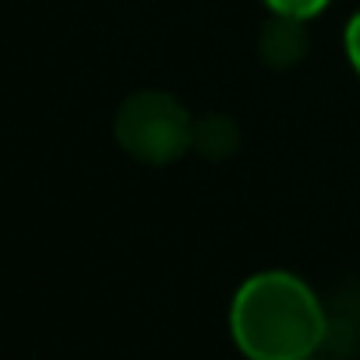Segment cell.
Here are the masks:
<instances>
[{"mask_svg": "<svg viewBox=\"0 0 360 360\" xmlns=\"http://www.w3.org/2000/svg\"><path fill=\"white\" fill-rule=\"evenodd\" d=\"M230 335L248 360H307L328 342V314L300 276L269 269L233 293Z\"/></svg>", "mask_w": 360, "mask_h": 360, "instance_id": "6da1fadb", "label": "cell"}, {"mask_svg": "<svg viewBox=\"0 0 360 360\" xmlns=\"http://www.w3.org/2000/svg\"><path fill=\"white\" fill-rule=\"evenodd\" d=\"M265 4L272 8V15L307 22V18H314V15H321L328 8V0H265Z\"/></svg>", "mask_w": 360, "mask_h": 360, "instance_id": "5b68a950", "label": "cell"}, {"mask_svg": "<svg viewBox=\"0 0 360 360\" xmlns=\"http://www.w3.org/2000/svg\"><path fill=\"white\" fill-rule=\"evenodd\" d=\"M258 53L269 68H290L307 53V36H304V22L297 18H283L276 15L272 22H265L262 36H258Z\"/></svg>", "mask_w": 360, "mask_h": 360, "instance_id": "3957f363", "label": "cell"}, {"mask_svg": "<svg viewBox=\"0 0 360 360\" xmlns=\"http://www.w3.org/2000/svg\"><path fill=\"white\" fill-rule=\"evenodd\" d=\"M307 360H321V356H318V353H314V356H307Z\"/></svg>", "mask_w": 360, "mask_h": 360, "instance_id": "52a82bcc", "label": "cell"}, {"mask_svg": "<svg viewBox=\"0 0 360 360\" xmlns=\"http://www.w3.org/2000/svg\"><path fill=\"white\" fill-rule=\"evenodd\" d=\"M346 57H349V64H353V71L360 75V11L349 18V25H346Z\"/></svg>", "mask_w": 360, "mask_h": 360, "instance_id": "8992f818", "label": "cell"}, {"mask_svg": "<svg viewBox=\"0 0 360 360\" xmlns=\"http://www.w3.org/2000/svg\"><path fill=\"white\" fill-rule=\"evenodd\" d=\"M117 145L145 162V166H169L184 155L195 141V117L180 106L169 92H134L124 99L113 120Z\"/></svg>", "mask_w": 360, "mask_h": 360, "instance_id": "7a4b0ae2", "label": "cell"}, {"mask_svg": "<svg viewBox=\"0 0 360 360\" xmlns=\"http://www.w3.org/2000/svg\"><path fill=\"white\" fill-rule=\"evenodd\" d=\"M237 141H240V131H237V124L230 117H202V120H195V141H191V148L202 152L205 159H226V155H233Z\"/></svg>", "mask_w": 360, "mask_h": 360, "instance_id": "277c9868", "label": "cell"}]
</instances>
